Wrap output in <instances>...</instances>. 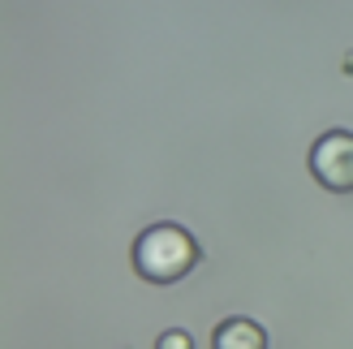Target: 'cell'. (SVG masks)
I'll list each match as a JSON object with an SVG mask.
<instances>
[{
    "mask_svg": "<svg viewBox=\"0 0 353 349\" xmlns=\"http://www.w3.org/2000/svg\"><path fill=\"white\" fill-rule=\"evenodd\" d=\"M310 172L314 181L336 190V195H349L353 190V134L349 130H327L319 143L310 147Z\"/></svg>",
    "mask_w": 353,
    "mask_h": 349,
    "instance_id": "cell-2",
    "label": "cell"
},
{
    "mask_svg": "<svg viewBox=\"0 0 353 349\" xmlns=\"http://www.w3.org/2000/svg\"><path fill=\"white\" fill-rule=\"evenodd\" d=\"M211 349H268V337L254 319H224L211 337Z\"/></svg>",
    "mask_w": 353,
    "mask_h": 349,
    "instance_id": "cell-3",
    "label": "cell"
},
{
    "mask_svg": "<svg viewBox=\"0 0 353 349\" xmlns=\"http://www.w3.org/2000/svg\"><path fill=\"white\" fill-rule=\"evenodd\" d=\"M155 349H194V341H190V332H181V328H168V332L155 341Z\"/></svg>",
    "mask_w": 353,
    "mask_h": 349,
    "instance_id": "cell-4",
    "label": "cell"
},
{
    "mask_svg": "<svg viewBox=\"0 0 353 349\" xmlns=\"http://www.w3.org/2000/svg\"><path fill=\"white\" fill-rule=\"evenodd\" d=\"M199 263V241L181 224H151L134 241V272L151 285H172Z\"/></svg>",
    "mask_w": 353,
    "mask_h": 349,
    "instance_id": "cell-1",
    "label": "cell"
}]
</instances>
